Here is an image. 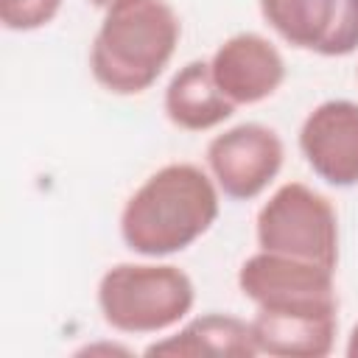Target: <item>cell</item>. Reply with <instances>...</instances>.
Listing matches in <instances>:
<instances>
[{"label": "cell", "mask_w": 358, "mask_h": 358, "mask_svg": "<svg viewBox=\"0 0 358 358\" xmlns=\"http://www.w3.org/2000/svg\"><path fill=\"white\" fill-rule=\"evenodd\" d=\"M218 218V190L193 162L151 173L123 204L120 238L143 257H165L196 243Z\"/></svg>", "instance_id": "6da1fadb"}, {"label": "cell", "mask_w": 358, "mask_h": 358, "mask_svg": "<svg viewBox=\"0 0 358 358\" xmlns=\"http://www.w3.org/2000/svg\"><path fill=\"white\" fill-rule=\"evenodd\" d=\"M179 36L168 0H115L92 39V78L115 95H140L162 76Z\"/></svg>", "instance_id": "7a4b0ae2"}, {"label": "cell", "mask_w": 358, "mask_h": 358, "mask_svg": "<svg viewBox=\"0 0 358 358\" xmlns=\"http://www.w3.org/2000/svg\"><path fill=\"white\" fill-rule=\"evenodd\" d=\"M193 299V280L171 263H117L98 282L103 322L134 336L179 324L190 313Z\"/></svg>", "instance_id": "3957f363"}, {"label": "cell", "mask_w": 358, "mask_h": 358, "mask_svg": "<svg viewBox=\"0 0 358 358\" xmlns=\"http://www.w3.org/2000/svg\"><path fill=\"white\" fill-rule=\"evenodd\" d=\"M257 246L263 252L308 260L336 271L338 266V221L333 204L302 182H288L271 193L255 221Z\"/></svg>", "instance_id": "277c9868"}, {"label": "cell", "mask_w": 358, "mask_h": 358, "mask_svg": "<svg viewBox=\"0 0 358 358\" xmlns=\"http://www.w3.org/2000/svg\"><path fill=\"white\" fill-rule=\"evenodd\" d=\"M238 288L263 310H313L338 313L333 271L308 260L257 252L243 260Z\"/></svg>", "instance_id": "5b68a950"}, {"label": "cell", "mask_w": 358, "mask_h": 358, "mask_svg": "<svg viewBox=\"0 0 358 358\" xmlns=\"http://www.w3.org/2000/svg\"><path fill=\"white\" fill-rule=\"evenodd\" d=\"M282 140L263 123H238L207 145V165L224 196L249 201L260 196L282 168Z\"/></svg>", "instance_id": "8992f818"}, {"label": "cell", "mask_w": 358, "mask_h": 358, "mask_svg": "<svg viewBox=\"0 0 358 358\" xmlns=\"http://www.w3.org/2000/svg\"><path fill=\"white\" fill-rule=\"evenodd\" d=\"M260 14L299 50L319 56L358 50V0H260Z\"/></svg>", "instance_id": "52a82bcc"}, {"label": "cell", "mask_w": 358, "mask_h": 358, "mask_svg": "<svg viewBox=\"0 0 358 358\" xmlns=\"http://www.w3.org/2000/svg\"><path fill=\"white\" fill-rule=\"evenodd\" d=\"M299 151L327 185H358V103L347 98L319 103L299 129Z\"/></svg>", "instance_id": "ba28073f"}, {"label": "cell", "mask_w": 358, "mask_h": 358, "mask_svg": "<svg viewBox=\"0 0 358 358\" xmlns=\"http://www.w3.org/2000/svg\"><path fill=\"white\" fill-rule=\"evenodd\" d=\"M218 90L238 103H257L274 95L285 78L280 50L260 34L243 31L218 45L210 62Z\"/></svg>", "instance_id": "9c48e42d"}, {"label": "cell", "mask_w": 358, "mask_h": 358, "mask_svg": "<svg viewBox=\"0 0 358 358\" xmlns=\"http://www.w3.org/2000/svg\"><path fill=\"white\" fill-rule=\"evenodd\" d=\"M252 336L257 352L274 358H324L333 350L338 316L313 310H263L257 308Z\"/></svg>", "instance_id": "30bf717a"}, {"label": "cell", "mask_w": 358, "mask_h": 358, "mask_svg": "<svg viewBox=\"0 0 358 358\" xmlns=\"http://www.w3.org/2000/svg\"><path fill=\"white\" fill-rule=\"evenodd\" d=\"M235 103L218 90L210 62H187L165 87V115L185 131H207L229 120Z\"/></svg>", "instance_id": "8fae6325"}, {"label": "cell", "mask_w": 358, "mask_h": 358, "mask_svg": "<svg viewBox=\"0 0 358 358\" xmlns=\"http://www.w3.org/2000/svg\"><path fill=\"white\" fill-rule=\"evenodd\" d=\"M145 355H224V358H252L257 355V344L252 336V324L229 316V313H204L190 319L179 333L154 341Z\"/></svg>", "instance_id": "7c38bea8"}, {"label": "cell", "mask_w": 358, "mask_h": 358, "mask_svg": "<svg viewBox=\"0 0 358 358\" xmlns=\"http://www.w3.org/2000/svg\"><path fill=\"white\" fill-rule=\"evenodd\" d=\"M62 8V0H0V22L8 31H36Z\"/></svg>", "instance_id": "4fadbf2b"}, {"label": "cell", "mask_w": 358, "mask_h": 358, "mask_svg": "<svg viewBox=\"0 0 358 358\" xmlns=\"http://www.w3.org/2000/svg\"><path fill=\"white\" fill-rule=\"evenodd\" d=\"M347 358H358V324L352 327V333H350V338H347Z\"/></svg>", "instance_id": "5bb4252c"}, {"label": "cell", "mask_w": 358, "mask_h": 358, "mask_svg": "<svg viewBox=\"0 0 358 358\" xmlns=\"http://www.w3.org/2000/svg\"><path fill=\"white\" fill-rule=\"evenodd\" d=\"M87 3H92V6H98V8H106V6H112L115 0H87Z\"/></svg>", "instance_id": "9a60e30c"}]
</instances>
